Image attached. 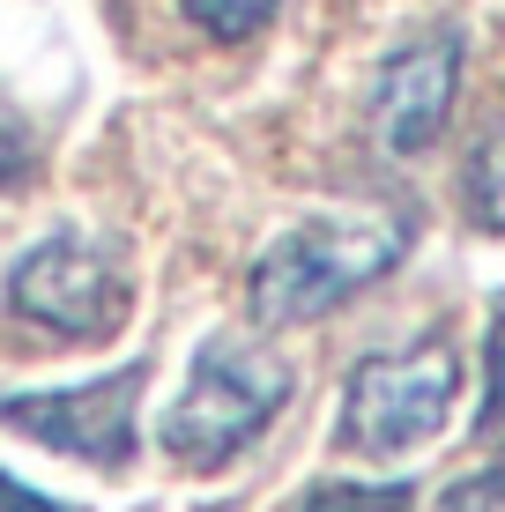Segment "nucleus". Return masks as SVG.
Here are the masks:
<instances>
[{
    "mask_svg": "<svg viewBox=\"0 0 505 512\" xmlns=\"http://www.w3.org/2000/svg\"><path fill=\"white\" fill-rule=\"evenodd\" d=\"M409 238H416L409 208H342V216L298 223V231H283L253 260V282H246L253 320L260 327L327 320V312L350 305L357 290H372L387 268H402Z\"/></svg>",
    "mask_w": 505,
    "mask_h": 512,
    "instance_id": "nucleus-1",
    "label": "nucleus"
},
{
    "mask_svg": "<svg viewBox=\"0 0 505 512\" xmlns=\"http://www.w3.org/2000/svg\"><path fill=\"white\" fill-rule=\"evenodd\" d=\"M461 394V349L446 334L394 349V357H364L342 386V446L350 453H409L446 431Z\"/></svg>",
    "mask_w": 505,
    "mask_h": 512,
    "instance_id": "nucleus-3",
    "label": "nucleus"
},
{
    "mask_svg": "<svg viewBox=\"0 0 505 512\" xmlns=\"http://www.w3.org/2000/svg\"><path fill=\"white\" fill-rule=\"evenodd\" d=\"M127 268H119L112 245L97 238H38L23 260L8 268V312L45 334H60V342H104V334L127 327Z\"/></svg>",
    "mask_w": 505,
    "mask_h": 512,
    "instance_id": "nucleus-4",
    "label": "nucleus"
},
{
    "mask_svg": "<svg viewBox=\"0 0 505 512\" xmlns=\"http://www.w3.org/2000/svg\"><path fill=\"white\" fill-rule=\"evenodd\" d=\"M0 512H67V505H52V498H38V490H23L8 468H0Z\"/></svg>",
    "mask_w": 505,
    "mask_h": 512,
    "instance_id": "nucleus-13",
    "label": "nucleus"
},
{
    "mask_svg": "<svg viewBox=\"0 0 505 512\" xmlns=\"http://www.w3.org/2000/svg\"><path fill=\"white\" fill-rule=\"evenodd\" d=\"M461 97V38L454 30H424V38L394 45L387 67L372 75L364 97V127L387 156H424L446 134V112Z\"/></svg>",
    "mask_w": 505,
    "mask_h": 512,
    "instance_id": "nucleus-6",
    "label": "nucleus"
},
{
    "mask_svg": "<svg viewBox=\"0 0 505 512\" xmlns=\"http://www.w3.org/2000/svg\"><path fill=\"white\" fill-rule=\"evenodd\" d=\"M483 372H491V386H483V416H476V431H483V438H505V312L491 320V349H483Z\"/></svg>",
    "mask_w": 505,
    "mask_h": 512,
    "instance_id": "nucleus-11",
    "label": "nucleus"
},
{
    "mask_svg": "<svg viewBox=\"0 0 505 512\" xmlns=\"http://www.w3.org/2000/svg\"><path fill=\"white\" fill-rule=\"evenodd\" d=\"M446 512H505V468L476 475V483H461V490H446Z\"/></svg>",
    "mask_w": 505,
    "mask_h": 512,
    "instance_id": "nucleus-12",
    "label": "nucleus"
},
{
    "mask_svg": "<svg viewBox=\"0 0 505 512\" xmlns=\"http://www.w3.org/2000/svg\"><path fill=\"white\" fill-rule=\"evenodd\" d=\"M30 171H38V134H30L23 104L0 90V193H8V186H23Z\"/></svg>",
    "mask_w": 505,
    "mask_h": 512,
    "instance_id": "nucleus-10",
    "label": "nucleus"
},
{
    "mask_svg": "<svg viewBox=\"0 0 505 512\" xmlns=\"http://www.w3.org/2000/svg\"><path fill=\"white\" fill-rule=\"evenodd\" d=\"M142 386H149V364H119V372L82 379V386L8 394L0 401V423L38 438V446H52V453H67V461L127 468L134 446H142Z\"/></svg>",
    "mask_w": 505,
    "mask_h": 512,
    "instance_id": "nucleus-5",
    "label": "nucleus"
},
{
    "mask_svg": "<svg viewBox=\"0 0 505 512\" xmlns=\"http://www.w3.org/2000/svg\"><path fill=\"white\" fill-rule=\"evenodd\" d=\"M186 15H194V30H208L216 45H238L253 38V30H268V15L283 8V0H179Z\"/></svg>",
    "mask_w": 505,
    "mask_h": 512,
    "instance_id": "nucleus-9",
    "label": "nucleus"
},
{
    "mask_svg": "<svg viewBox=\"0 0 505 512\" xmlns=\"http://www.w3.org/2000/svg\"><path fill=\"white\" fill-rule=\"evenodd\" d=\"M468 216L505 238V127H491L483 149L468 156Z\"/></svg>",
    "mask_w": 505,
    "mask_h": 512,
    "instance_id": "nucleus-7",
    "label": "nucleus"
},
{
    "mask_svg": "<svg viewBox=\"0 0 505 512\" xmlns=\"http://www.w3.org/2000/svg\"><path fill=\"white\" fill-rule=\"evenodd\" d=\"M290 386H298V372L275 349L246 342V334H208L194 349V372H186L179 401L164 409L156 446L179 468H223L283 416Z\"/></svg>",
    "mask_w": 505,
    "mask_h": 512,
    "instance_id": "nucleus-2",
    "label": "nucleus"
},
{
    "mask_svg": "<svg viewBox=\"0 0 505 512\" xmlns=\"http://www.w3.org/2000/svg\"><path fill=\"white\" fill-rule=\"evenodd\" d=\"M416 490L409 483H312L290 512H409Z\"/></svg>",
    "mask_w": 505,
    "mask_h": 512,
    "instance_id": "nucleus-8",
    "label": "nucleus"
}]
</instances>
